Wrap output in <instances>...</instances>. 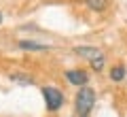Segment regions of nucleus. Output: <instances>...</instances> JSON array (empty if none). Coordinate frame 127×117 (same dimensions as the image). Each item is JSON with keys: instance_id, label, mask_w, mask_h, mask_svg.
<instances>
[{"instance_id": "1", "label": "nucleus", "mask_w": 127, "mask_h": 117, "mask_svg": "<svg viewBox=\"0 0 127 117\" xmlns=\"http://www.w3.org/2000/svg\"><path fill=\"white\" fill-rule=\"evenodd\" d=\"M95 104V92L91 90V87H81L76 94V100H74V107H76V113L78 117H85L91 113V109H93Z\"/></svg>"}, {"instance_id": "2", "label": "nucleus", "mask_w": 127, "mask_h": 117, "mask_svg": "<svg viewBox=\"0 0 127 117\" xmlns=\"http://www.w3.org/2000/svg\"><path fill=\"white\" fill-rule=\"evenodd\" d=\"M74 53L81 55V58H85V60H89L93 70H102V68H104V53H102L97 47H76Z\"/></svg>"}, {"instance_id": "3", "label": "nucleus", "mask_w": 127, "mask_h": 117, "mask_svg": "<svg viewBox=\"0 0 127 117\" xmlns=\"http://www.w3.org/2000/svg\"><path fill=\"white\" fill-rule=\"evenodd\" d=\"M42 96H45V102H47V109H49V111H57V109H62V104H64L62 90L47 85V87H42Z\"/></svg>"}, {"instance_id": "4", "label": "nucleus", "mask_w": 127, "mask_h": 117, "mask_svg": "<svg viewBox=\"0 0 127 117\" xmlns=\"http://www.w3.org/2000/svg\"><path fill=\"white\" fill-rule=\"evenodd\" d=\"M66 79H68L72 85H81V87H85L87 85V81H89V75H87L85 70H68L66 72Z\"/></svg>"}, {"instance_id": "5", "label": "nucleus", "mask_w": 127, "mask_h": 117, "mask_svg": "<svg viewBox=\"0 0 127 117\" xmlns=\"http://www.w3.org/2000/svg\"><path fill=\"white\" fill-rule=\"evenodd\" d=\"M19 47L28 51H45L49 49V45H42V43H34V41H19Z\"/></svg>"}, {"instance_id": "6", "label": "nucleus", "mask_w": 127, "mask_h": 117, "mask_svg": "<svg viewBox=\"0 0 127 117\" xmlns=\"http://www.w3.org/2000/svg\"><path fill=\"white\" fill-rule=\"evenodd\" d=\"M110 79L112 81H123L125 79V66H121V64L119 66H112L110 68Z\"/></svg>"}, {"instance_id": "7", "label": "nucleus", "mask_w": 127, "mask_h": 117, "mask_svg": "<svg viewBox=\"0 0 127 117\" xmlns=\"http://www.w3.org/2000/svg\"><path fill=\"white\" fill-rule=\"evenodd\" d=\"M85 4L93 11H104L108 6V0H85Z\"/></svg>"}, {"instance_id": "8", "label": "nucleus", "mask_w": 127, "mask_h": 117, "mask_svg": "<svg viewBox=\"0 0 127 117\" xmlns=\"http://www.w3.org/2000/svg\"><path fill=\"white\" fill-rule=\"evenodd\" d=\"M11 79H13L15 83H23V85H32V83H34V79H32V77H26L23 72H15V75H11Z\"/></svg>"}, {"instance_id": "9", "label": "nucleus", "mask_w": 127, "mask_h": 117, "mask_svg": "<svg viewBox=\"0 0 127 117\" xmlns=\"http://www.w3.org/2000/svg\"><path fill=\"white\" fill-rule=\"evenodd\" d=\"M0 23H2V13H0Z\"/></svg>"}, {"instance_id": "10", "label": "nucleus", "mask_w": 127, "mask_h": 117, "mask_svg": "<svg viewBox=\"0 0 127 117\" xmlns=\"http://www.w3.org/2000/svg\"><path fill=\"white\" fill-rule=\"evenodd\" d=\"M85 117H89V115H85Z\"/></svg>"}]
</instances>
